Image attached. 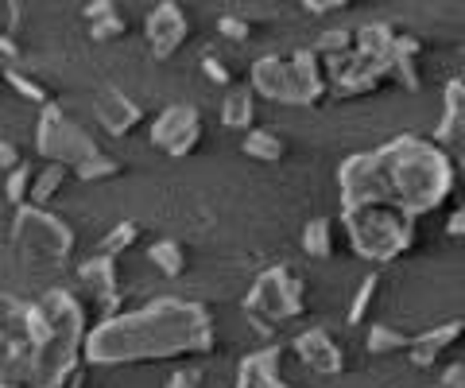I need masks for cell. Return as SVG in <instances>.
<instances>
[{
  "label": "cell",
  "instance_id": "obj_34",
  "mask_svg": "<svg viewBox=\"0 0 465 388\" xmlns=\"http://www.w3.org/2000/svg\"><path fill=\"white\" fill-rule=\"evenodd\" d=\"M20 16H24V8H20V5H0V32L16 39V32H20Z\"/></svg>",
  "mask_w": 465,
  "mask_h": 388
},
{
  "label": "cell",
  "instance_id": "obj_7",
  "mask_svg": "<svg viewBox=\"0 0 465 388\" xmlns=\"http://www.w3.org/2000/svg\"><path fill=\"white\" fill-rule=\"evenodd\" d=\"M51 326L39 303H27L16 295H0V346L8 353L12 369H24L35 357V350L47 342Z\"/></svg>",
  "mask_w": 465,
  "mask_h": 388
},
{
  "label": "cell",
  "instance_id": "obj_25",
  "mask_svg": "<svg viewBox=\"0 0 465 388\" xmlns=\"http://www.w3.org/2000/svg\"><path fill=\"white\" fill-rule=\"evenodd\" d=\"M411 342H415V338H411V334H403V330L376 323V326H369L365 350L376 353V357H384V353H407V350H411Z\"/></svg>",
  "mask_w": 465,
  "mask_h": 388
},
{
  "label": "cell",
  "instance_id": "obj_30",
  "mask_svg": "<svg viewBox=\"0 0 465 388\" xmlns=\"http://www.w3.org/2000/svg\"><path fill=\"white\" fill-rule=\"evenodd\" d=\"M121 171H124V167L116 164V160H109V155H97V160H90V164L74 167V179L90 186V183H109V179L121 175Z\"/></svg>",
  "mask_w": 465,
  "mask_h": 388
},
{
  "label": "cell",
  "instance_id": "obj_15",
  "mask_svg": "<svg viewBox=\"0 0 465 388\" xmlns=\"http://www.w3.org/2000/svg\"><path fill=\"white\" fill-rule=\"evenodd\" d=\"M439 144L454 164L465 167V82H450L446 85V117L439 124Z\"/></svg>",
  "mask_w": 465,
  "mask_h": 388
},
{
  "label": "cell",
  "instance_id": "obj_38",
  "mask_svg": "<svg viewBox=\"0 0 465 388\" xmlns=\"http://www.w3.org/2000/svg\"><path fill=\"white\" fill-rule=\"evenodd\" d=\"M302 8H307L311 16H326V12H341V8H345V0H307Z\"/></svg>",
  "mask_w": 465,
  "mask_h": 388
},
{
  "label": "cell",
  "instance_id": "obj_22",
  "mask_svg": "<svg viewBox=\"0 0 465 388\" xmlns=\"http://www.w3.org/2000/svg\"><path fill=\"white\" fill-rule=\"evenodd\" d=\"M299 245L311 261H326V256H333V225L326 218H311L299 234Z\"/></svg>",
  "mask_w": 465,
  "mask_h": 388
},
{
  "label": "cell",
  "instance_id": "obj_42",
  "mask_svg": "<svg viewBox=\"0 0 465 388\" xmlns=\"http://www.w3.org/2000/svg\"><path fill=\"white\" fill-rule=\"evenodd\" d=\"M461 51H465V47H461Z\"/></svg>",
  "mask_w": 465,
  "mask_h": 388
},
{
  "label": "cell",
  "instance_id": "obj_31",
  "mask_svg": "<svg viewBox=\"0 0 465 388\" xmlns=\"http://www.w3.org/2000/svg\"><path fill=\"white\" fill-rule=\"evenodd\" d=\"M217 32H222L229 43H249V35H252V24L244 20V16H237V12H225V16L217 20Z\"/></svg>",
  "mask_w": 465,
  "mask_h": 388
},
{
  "label": "cell",
  "instance_id": "obj_32",
  "mask_svg": "<svg viewBox=\"0 0 465 388\" xmlns=\"http://www.w3.org/2000/svg\"><path fill=\"white\" fill-rule=\"evenodd\" d=\"M202 75H206L213 85H222V90H232V70H229L222 59H217L213 51L202 55Z\"/></svg>",
  "mask_w": 465,
  "mask_h": 388
},
{
  "label": "cell",
  "instance_id": "obj_26",
  "mask_svg": "<svg viewBox=\"0 0 465 388\" xmlns=\"http://www.w3.org/2000/svg\"><path fill=\"white\" fill-rule=\"evenodd\" d=\"M136 241H140V222L128 218V222H116L109 234L101 237V245H97V249H101V256H113V261H116V256L128 253V249L136 245Z\"/></svg>",
  "mask_w": 465,
  "mask_h": 388
},
{
  "label": "cell",
  "instance_id": "obj_24",
  "mask_svg": "<svg viewBox=\"0 0 465 388\" xmlns=\"http://www.w3.org/2000/svg\"><path fill=\"white\" fill-rule=\"evenodd\" d=\"M148 261L155 264L159 276H167V280H179L186 272V253H183L179 241H155L148 249Z\"/></svg>",
  "mask_w": 465,
  "mask_h": 388
},
{
  "label": "cell",
  "instance_id": "obj_17",
  "mask_svg": "<svg viewBox=\"0 0 465 388\" xmlns=\"http://www.w3.org/2000/svg\"><path fill=\"white\" fill-rule=\"evenodd\" d=\"M252 78V90L264 94V102H280L287 105V94H291V82H287V55H260L249 70Z\"/></svg>",
  "mask_w": 465,
  "mask_h": 388
},
{
  "label": "cell",
  "instance_id": "obj_5",
  "mask_svg": "<svg viewBox=\"0 0 465 388\" xmlns=\"http://www.w3.org/2000/svg\"><path fill=\"white\" fill-rule=\"evenodd\" d=\"M74 241H78V234L58 218V214L39 210V206L16 210L12 245H16V253L32 268H63L70 256H74Z\"/></svg>",
  "mask_w": 465,
  "mask_h": 388
},
{
  "label": "cell",
  "instance_id": "obj_6",
  "mask_svg": "<svg viewBox=\"0 0 465 388\" xmlns=\"http://www.w3.org/2000/svg\"><path fill=\"white\" fill-rule=\"evenodd\" d=\"M35 148L43 155V164H63V167H82L101 155L97 140L85 133L78 121H70V113L51 102L47 109L39 113V124H35Z\"/></svg>",
  "mask_w": 465,
  "mask_h": 388
},
{
  "label": "cell",
  "instance_id": "obj_40",
  "mask_svg": "<svg viewBox=\"0 0 465 388\" xmlns=\"http://www.w3.org/2000/svg\"><path fill=\"white\" fill-rule=\"evenodd\" d=\"M0 388H16V384H8V381H5V377H0Z\"/></svg>",
  "mask_w": 465,
  "mask_h": 388
},
{
  "label": "cell",
  "instance_id": "obj_28",
  "mask_svg": "<svg viewBox=\"0 0 465 388\" xmlns=\"http://www.w3.org/2000/svg\"><path fill=\"white\" fill-rule=\"evenodd\" d=\"M32 179H35V171L27 167V164H20L12 175L5 179V198L16 210H24V206H32Z\"/></svg>",
  "mask_w": 465,
  "mask_h": 388
},
{
  "label": "cell",
  "instance_id": "obj_2",
  "mask_svg": "<svg viewBox=\"0 0 465 388\" xmlns=\"http://www.w3.org/2000/svg\"><path fill=\"white\" fill-rule=\"evenodd\" d=\"M213 353V319L202 303L152 299L140 311L101 319L85 342V365H136Z\"/></svg>",
  "mask_w": 465,
  "mask_h": 388
},
{
  "label": "cell",
  "instance_id": "obj_19",
  "mask_svg": "<svg viewBox=\"0 0 465 388\" xmlns=\"http://www.w3.org/2000/svg\"><path fill=\"white\" fill-rule=\"evenodd\" d=\"M82 20L90 24V39H97V43L124 35V16H121V8H116L113 0H94V5H85Z\"/></svg>",
  "mask_w": 465,
  "mask_h": 388
},
{
  "label": "cell",
  "instance_id": "obj_36",
  "mask_svg": "<svg viewBox=\"0 0 465 388\" xmlns=\"http://www.w3.org/2000/svg\"><path fill=\"white\" fill-rule=\"evenodd\" d=\"M24 160H20V148L12 140H0V171H5V175H12V171H16Z\"/></svg>",
  "mask_w": 465,
  "mask_h": 388
},
{
  "label": "cell",
  "instance_id": "obj_37",
  "mask_svg": "<svg viewBox=\"0 0 465 388\" xmlns=\"http://www.w3.org/2000/svg\"><path fill=\"white\" fill-rule=\"evenodd\" d=\"M446 237L465 241V206H454V210H450V218H446Z\"/></svg>",
  "mask_w": 465,
  "mask_h": 388
},
{
  "label": "cell",
  "instance_id": "obj_1",
  "mask_svg": "<svg viewBox=\"0 0 465 388\" xmlns=\"http://www.w3.org/2000/svg\"><path fill=\"white\" fill-rule=\"evenodd\" d=\"M458 191V164L423 136H396L391 144L341 164V210L357 206H400L423 218L446 206Z\"/></svg>",
  "mask_w": 465,
  "mask_h": 388
},
{
  "label": "cell",
  "instance_id": "obj_20",
  "mask_svg": "<svg viewBox=\"0 0 465 388\" xmlns=\"http://www.w3.org/2000/svg\"><path fill=\"white\" fill-rule=\"evenodd\" d=\"M241 152L256 164H280L287 155V144H283V136L268 133V128H252V133L241 140Z\"/></svg>",
  "mask_w": 465,
  "mask_h": 388
},
{
  "label": "cell",
  "instance_id": "obj_41",
  "mask_svg": "<svg viewBox=\"0 0 465 388\" xmlns=\"http://www.w3.org/2000/svg\"><path fill=\"white\" fill-rule=\"evenodd\" d=\"M427 388H442V384H439V381H434V384H427Z\"/></svg>",
  "mask_w": 465,
  "mask_h": 388
},
{
  "label": "cell",
  "instance_id": "obj_4",
  "mask_svg": "<svg viewBox=\"0 0 465 388\" xmlns=\"http://www.w3.org/2000/svg\"><path fill=\"white\" fill-rule=\"evenodd\" d=\"M244 314L264 338H275V326H283L299 314H307V280L287 264H272L252 280L244 295Z\"/></svg>",
  "mask_w": 465,
  "mask_h": 388
},
{
  "label": "cell",
  "instance_id": "obj_3",
  "mask_svg": "<svg viewBox=\"0 0 465 388\" xmlns=\"http://www.w3.org/2000/svg\"><path fill=\"white\" fill-rule=\"evenodd\" d=\"M341 225L349 234L353 253L372 264H391L419 245V218H411V214H403L400 206H388V203L345 210Z\"/></svg>",
  "mask_w": 465,
  "mask_h": 388
},
{
  "label": "cell",
  "instance_id": "obj_11",
  "mask_svg": "<svg viewBox=\"0 0 465 388\" xmlns=\"http://www.w3.org/2000/svg\"><path fill=\"white\" fill-rule=\"evenodd\" d=\"M287 82H291L287 105H318L326 97V90H330L326 66L311 47L287 55Z\"/></svg>",
  "mask_w": 465,
  "mask_h": 388
},
{
  "label": "cell",
  "instance_id": "obj_14",
  "mask_svg": "<svg viewBox=\"0 0 465 388\" xmlns=\"http://www.w3.org/2000/svg\"><path fill=\"white\" fill-rule=\"evenodd\" d=\"M461 342H465V323L454 319V323H442V326H434V330H423V334H415L407 357H411L419 369H439L442 357L454 350V346H461Z\"/></svg>",
  "mask_w": 465,
  "mask_h": 388
},
{
  "label": "cell",
  "instance_id": "obj_8",
  "mask_svg": "<svg viewBox=\"0 0 465 388\" xmlns=\"http://www.w3.org/2000/svg\"><path fill=\"white\" fill-rule=\"evenodd\" d=\"M152 144L171 160H183L202 144V113L194 105H167L152 121Z\"/></svg>",
  "mask_w": 465,
  "mask_h": 388
},
{
  "label": "cell",
  "instance_id": "obj_18",
  "mask_svg": "<svg viewBox=\"0 0 465 388\" xmlns=\"http://www.w3.org/2000/svg\"><path fill=\"white\" fill-rule=\"evenodd\" d=\"M222 124L229 133L249 136L252 124H256V90H249V85H232L222 102Z\"/></svg>",
  "mask_w": 465,
  "mask_h": 388
},
{
  "label": "cell",
  "instance_id": "obj_33",
  "mask_svg": "<svg viewBox=\"0 0 465 388\" xmlns=\"http://www.w3.org/2000/svg\"><path fill=\"white\" fill-rule=\"evenodd\" d=\"M163 388H210L206 377H202L198 369H174Z\"/></svg>",
  "mask_w": 465,
  "mask_h": 388
},
{
  "label": "cell",
  "instance_id": "obj_10",
  "mask_svg": "<svg viewBox=\"0 0 465 388\" xmlns=\"http://www.w3.org/2000/svg\"><path fill=\"white\" fill-rule=\"evenodd\" d=\"M186 32H191V20L174 0H163L143 16V39H148V51L155 59H171L186 43Z\"/></svg>",
  "mask_w": 465,
  "mask_h": 388
},
{
  "label": "cell",
  "instance_id": "obj_27",
  "mask_svg": "<svg viewBox=\"0 0 465 388\" xmlns=\"http://www.w3.org/2000/svg\"><path fill=\"white\" fill-rule=\"evenodd\" d=\"M376 295H381V276H376V272H369V276L361 280V287H357L353 303H349V314H345V323H349V326L365 323V319H369V311H372V299H376Z\"/></svg>",
  "mask_w": 465,
  "mask_h": 388
},
{
  "label": "cell",
  "instance_id": "obj_9",
  "mask_svg": "<svg viewBox=\"0 0 465 388\" xmlns=\"http://www.w3.org/2000/svg\"><path fill=\"white\" fill-rule=\"evenodd\" d=\"M78 287H82V295L90 299V303L97 311H105V319H113V314H121V272H116V261L113 256H90V261H82L78 264Z\"/></svg>",
  "mask_w": 465,
  "mask_h": 388
},
{
  "label": "cell",
  "instance_id": "obj_21",
  "mask_svg": "<svg viewBox=\"0 0 465 388\" xmlns=\"http://www.w3.org/2000/svg\"><path fill=\"white\" fill-rule=\"evenodd\" d=\"M74 175L70 167H63V164H43L39 171H35V179H32V206H39V210H47V203L51 198L63 191V183Z\"/></svg>",
  "mask_w": 465,
  "mask_h": 388
},
{
  "label": "cell",
  "instance_id": "obj_12",
  "mask_svg": "<svg viewBox=\"0 0 465 388\" xmlns=\"http://www.w3.org/2000/svg\"><path fill=\"white\" fill-rule=\"evenodd\" d=\"M295 353L314 377H338V373L345 369V350L333 342V334L326 326L302 330V334L295 338Z\"/></svg>",
  "mask_w": 465,
  "mask_h": 388
},
{
  "label": "cell",
  "instance_id": "obj_23",
  "mask_svg": "<svg viewBox=\"0 0 465 388\" xmlns=\"http://www.w3.org/2000/svg\"><path fill=\"white\" fill-rule=\"evenodd\" d=\"M318 59H341V55H353L357 51V27H330L314 39L311 47Z\"/></svg>",
  "mask_w": 465,
  "mask_h": 388
},
{
  "label": "cell",
  "instance_id": "obj_13",
  "mask_svg": "<svg viewBox=\"0 0 465 388\" xmlns=\"http://www.w3.org/2000/svg\"><path fill=\"white\" fill-rule=\"evenodd\" d=\"M94 117L109 136H128L143 121V109L121 90V85H105V90L94 97Z\"/></svg>",
  "mask_w": 465,
  "mask_h": 388
},
{
  "label": "cell",
  "instance_id": "obj_39",
  "mask_svg": "<svg viewBox=\"0 0 465 388\" xmlns=\"http://www.w3.org/2000/svg\"><path fill=\"white\" fill-rule=\"evenodd\" d=\"M0 59H20V43L0 32Z\"/></svg>",
  "mask_w": 465,
  "mask_h": 388
},
{
  "label": "cell",
  "instance_id": "obj_29",
  "mask_svg": "<svg viewBox=\"0 0 465 388\" xmlns=\"http://www.w3.org/2000/svg\"><path fill=\"white\" fill-rule=\"evenodd\" d=\"M5 82H8L12 90H16V94L24 97V102H35L39 109H47V105L54 102V97L47 94V85H39L35 78H27L24 70H5Z\"/></svg>",
  "mask_w": 465,
  "mask_h": 388
},
{
  "label": "cell",
  "instance_id": "obj_16",
  "mask_svg": "<svg viewBox=\"0 0 465 388\" xmlns=\"http://www.w3.org/2000/svg\"><path fill=\"white\" fill-rule=\"evenodd\" d=\"M280 362H283V346L272 342V346L249 353L237 369V388H291L280 373Z\"/></svg>",
  "mask_w": 465,
  "mask_h": 388
},
{
  "label": "cell",
  "instance_id": "obj_35",
  "mask_svg": "<svg viewBox=\"0 0 465 388\" xmlns=\"http://www.w3.org/2000/svg\"><path fill=\"white\" fill-rule=\"evenodd\" d=\"M439 384H442V388H465V362H450V365H442Z\"/></svg>",
  "mask_w": 465,
  "mask_h": 388
}]
</instances>
